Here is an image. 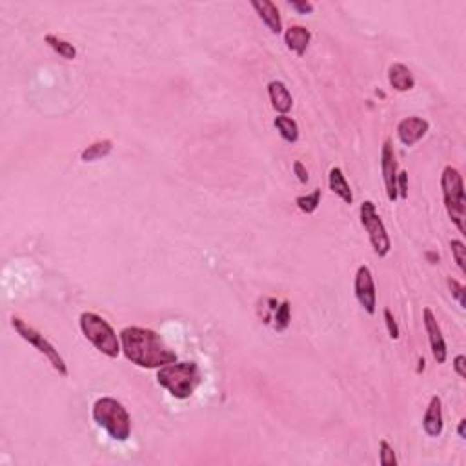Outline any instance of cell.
Returning a JSON list of instances; mask_svg holds the SVG:
<instances>
[{"instance_id":"8fae6325","label":"cell","mask_w":466,"mask_h":466,"mask_svg":"<svg viewBox=\"0 0 466 466\" xmlns=\"http://www.w3.org/2000/svg\"><path fill=\"white\" fill-rule=\"evenodd\" d=\"M430 130V122L421 117H406L397 124V137L403 146H415L419 140H423L424 135Z\"/></svg>"},{"instance_id":"5b68a950","label":"cell","mask_w":466,"mask_h":466,"mask_svg":"<svg viewBox=\"0 0 466 466\" xmlns=\"http://www.w3.org/2000/svg\"><path fill=\"white\" fill-rule=\"evenodd\" d=\"M78 326L81 332L84 333L88 341L92 342L97 350L101 351L102 356L110 357V359H117L120 356V339L115 333V330L111 328L110 322L104 317H101L95 312H84L78 317Z\"/></svg>"},{"instance_id":"7402d4cb","label":"cell","mask_w":466,"mask_h":466,"mask_svg":"<svg viewBox=\"0 0 466 466\" xmlns=\"http://www.w3.org/2000/svg\"><path fill=\"white\" fill-rule=\"evenodd\" d=\"M290 310H292V308H290L288 301H283L279 306L275 308L274 326L277 332H284V330L290 326V322H292V312H290Z\"/></svg>"},{"instance_id":"e0dca14e","label":"cell","mask_w":466,"mask_h":466,"mask_svg":"<svg viewBox=\"0 0 466 466\" xmlns=\"http://www.w3.org/2000/svg\"><path fill=\"white\" fill-rule=\"evenodd\" d=\"M328 184H330V190H332L342 202H347V204H351V202H353V193H351L350 183H348L347 175H344V172H342L339 166H333V168L330 169V174H328Z\"/></svg>"},{"instance_id":"277c9868","label":"cell","mask_w":466,"mask_h":466,"mask_svg":"<svg viewBox=\"0 0 466 466\" xmlns=\"http://www.w3.org/2000/svg\"><path fill=\"white\" fill-rule=\"evenodd\" d=\"M441 190L444 208L450 217V221L456 224L459 233H466V197H465V183H463L461 172L448 164L442 168L441 174Z\"/></svg>"},{"instance_id":"f546056e","label":"cell","mask_w":466,"mask_h":466,"mask_svg":"<svg viewBox=\"0 0 466 466\" xmlns=\"http://www.w3.org/2000/svg\"><path fill=\"white\" fill-rule=\"evenodd\" d=\"M453 370L461 379H466V357L463 353L456 356V359H453Z\"/></svg>"},{"instance_id":"cb8c5ba5","label":"cell","mask_w":466,"mask_h":466,"mask_svg":"<svg viewBox=\"0 0 466 466\" xmlns=\"http://www.w3.org/2000/svg\"><path fill=\"white\" fill-rule=\"evenodd\" d=\"M379 463L383 466H395L397 465V457H395L394 448L390 447L386 439H381L379 442Z\"/></svg>"},{"instance_id":"4316f807","label":"cell","mask_w":466,"mask_h":466,"mask_svg":"<svg viewBox=\"0 0 466 466\" xmlns=\"http://www.w3.org/2000/svg\"><path fill=\"white\" fill-rule=\"evenodd\" d=\"M397 193L403 201L408 199V172H399L397 175Z\"/></svg>"},{"instance_id":"ffe728a7","label":"cell","mask_w":466,"mask_h":466,"mask_svg":"<svg viewBox=\"0 0 466 466\" xmlns=\"http://www.w3.org/2000/svg\"><path fill=\"white\" fill-rule=\"evenodd\" d=\"M44 42L48 44L49 48L53 49L55 53L60 55V57L66 58V60H73V58H77V48H75L72 42H67V40L57 37V35L48 33L46 37H44Z\"/></svg>"},{"instance_id":"d6986e66","label":"cell","mask_w":466,"mask_h":466,"mask_svg":"<svg viewBox=\"0 0 466 466\" xmlns=\"http://www.w3.org/2000/svg\"><path fill=\"white\" fill-rule=\"evenodd\" d=\"M274 126L279 131L281 139L288 144H295L299 140V126L297 122L288 115H277L274 119Z\"/></svg>"},{"instance_id":"4fadbf2b","label":"cell","mask_w":466,"mask_h":466,"mask_svg":"<svg viewBox=\"0 0 466 466\" xmlns=\"http://www.w3.org/2000/svg\"><path fill=\"white\" fill-rule=\"evenodd\" d=\"M251 8L257 11L263 24L274 35L283 33V20H281L279 8L272 0H251Z\"/></svg>"},{"instance_id":"44dd1931","label":"cell","mask_w":466,"mask_h":466,"mask_svg":"<svg viewBox=\"0 0 466 466\" xmlns=\"http://www.w3.org/2000/svg\"><path fill=\"white\" fill-rule=\"evenodd\" d=\"M295 204H297L301 212L306 213V215H312L319 208V204H321V190H313L308 195H299V197H295Z\"/></svg>"},{"instance_id":"7c38bea8","label":"cell","mask_w":466,"mask_h":466,"mask_svg":"<svg viewBox=\"0 0 466 466\" xmlns=\"http://www.w3.org/2000/svg\"><path fill=\"white\" fill-rule=\"evenodd\" d=\"M444 428V419H442V401L439 395H432V399L428 403L426 412L423 417V430L428 438H439Z\"/></svg>"},{"instance_id":"ac0fdd59","label":"cell","mask_w":466,"mask_h":466,"mask_svg":"<svg viewBox=\"0 0 466 466\" xmlns=\"http://www.w3.org/2000/svg\"><path fill=\"white\" fill-rule=\"evenodd\" d=\"M113 151V140L111 139H101L92 142L90 146L81 151V160L82 163H95V160H101L104 157Z\"/></svg>"},{"instance_id":"5bb4252c","label":"cell","mask_w":466,"mask_h":466,"mask_svg":"<svg viewBox=\"0 0 466 466\" xmlns=\"http://www.w3.org/2000/svg\"><path fill=\"white\" fill-rule=\"evenodd\" d=\"M312 42V31L304 26H290L288 29H284V44L290 51L297 55V57H304L306 49Z\"/></svg>"},{"instance_id":"9c48e42d","label":"cell","mask_w":466,"mask_h":466,"mask_svg":"<svg viewBox=\"0 0 466 466\" xmlns=\"http://www.w3.org/2000/svg\"><path fill=\"white\" fill-rule=\"evenodd\" d=\"M381 175H383V181H385L386 197H388L390 202H395L399 199V193H397L399 169H397V157H395L394 146H392V140L390 139L385 140L383 151H381Z\"/></svg>"},{"instance_id":"8992f818","label":"cell","mask_w":466,"mask_h":466,"mask_svg":"<svg viewBox=\"0 0 466 466\" xmlns=\"http://www.w3.org/2000/svg\"><path fill=\"white\" fill-rule=\"evenodd\" d=\"M11 326H13V330L17 332V335H19L20 339H24L28 344H31L35 350L39 351V353H42V356L48 359L51 368H53L60 377H67V375H69V370H67V365L66 360H64V357L58 353L57 348H55L53 344H51V342L37 330V328H33L31 324H28L24 319L17 317V315L11 317Z\"/></svg>"},{"instance_id":"3957f363","label":"cell","mask_w":466,"mask_h":466,"mask_svg":"<svg viewBox=\"0 0 466 466\" xmlns=\"http://www.w3.org/2000/svg\"><path fill=\"white\" fill-rule=\"evenodd\" d=\"M92 417L97 426L102 428L113 441L124 442L131 438V415L120 401L113 397H101L93 403Z\"/></svg>"},{"instance_id":"52a82bcc","label":"cell","mask_w":466,"mask_h":466,"mask_svg":"<svg viewBox=\"0 0 466 466\" xmlns=\"http://www.w3.org/2000/svg\"><path fill=\"white\" fill-rule=\"evenodd\" d=\"M359 219L365 231L368 233V239H370V244L374 248L375 255L377 257H386L390 250H392V240H390L385 222L377 213V208H375L374 202L365 201L360 204Z\"/></svg>"},{"instance_id":"7a4b0ae2","label":"cell","mask_w":466,"mask_h":466,"mask_svg":"<svg viewBox=\"0 0 466 466\" xmlns=\"http://www.w3.org/2000/svg\"><path fill=\"white\" fill-rule=\"evenodd\" d=\"M201 381V368L193 360H175L157 370V383L181 401L192 397Z\"/></svg>"},{"instance_id":"f1b7e54d","label":"cell","mask_w":466,"mask_h":466,"mask_svg":"<svg viewBox=\"0 0 466 466\" xmlns=\"http://www.w3.org/2000/svg\"><path fill=\"white\" fill-rule=\"evenodd\" d=\"M293 174H295V177H297V181L301 184H306L308 181H310V175H308L306 166H304L301 160H295V163H293Z\"/></svg>"},{"instance_id":"83f0119b","label":"cell","mask_w":466,"mask_h":466,"mask_svg":"<svg viewBox=\"0 0 466 466\" xmlns=\"http://www.w3.org/2000/svg\"><path fill=\"white\" fill-rule=\"evenodd\" d=\"M290 8L301 15H310L313 13V10H315V6H313L312 2H308V0H292V2H290Z\"/></svg>"},{"instance_id":"4dcf8cb0","label":"cell","mask_w":466,"mask_h":466,"mask_svg":"<svg viewBox=\"0 0 466 466\" xmlns=\"http://www.w3.org/2000/svg\"><path fill=\"white\" fill-rule=\"evenodd\" d=\"M466 419H461V421H459V426H457V433H459V438L463 439V441H465L466 439Z\"/></svg>"},{"instance_id":"2e32d148","label":"cell","mask_w":466,"mask_h":466,"mask_svg":"<svg viewBox=\"0 0 466 466\" xmlns=\"http://www.w3.org/2000/svg\"><path fill=\"white\" fill-rule=\"evenodd\" d=\"M388 82L390 86L394 88L395 92L404 93L410 92L415 88V78H413V73L410 72L408 66H404L401 63H394L388 67Z\"/></svg>"},{"instance_id":"9a60e30c","label":"cell","mask_w":466,"mask_h":466,"mask_svg":"<svg viewBox=\"0 0 466 466\" xmlns=\"http://www.w3.org/2000/svg\"><path fill=\"white\" fill-rule=\"evenodd\" d=\"M268 97L274 108L279 115H286L293 108V97L290 93L288 86L283 81L268 82Z\"/></svg>"},{"instance_id":"30bf717a","label":"cell","mask_w":466,"mask_h":466,"mask_svg":"<svg viewBox=\"0 0 466 466\" xmlns=\"http://www.w3.org/2000/svg\"><path fill=\"white\" fill-rule=\"evenodd\" d=\"M423 322H424V328H426L428 341H430V348H432L433 359L438 360V365H444V363H447V357H448L447 342H444L441 326H439L438 319H435V315H433L432 308H424L423 310Z\"/></svg>"},{"instance_id":"ba28073f","label":"cell","mask_w":466,"mask_h":466,"mask_svg":"<svg viewBox=\"0 0 466 466\" xmlns=\"http://www.w3.org/2000/svg\"><path fill=\"white\" fill-rule=\"evenodd\" d=\"M353 292H356V297L360 306L365 308V312L368 315H374L377 312V290H375L372 269L366 265H360L357 268L356 281H353Z\"/></svg>"},{"instance_id":"603a6c76","label":"cell","mask_w":466,"mask_h":466,"mask_svg":"<svg viewBox=\"0 0 466 466\" xmlns=\"http://www.w3.org/2000/svg\"><path fill=\"white\" fill-rule=\"evenodd\" d=\"M450 248H452V257L456 260L457 268L461 269V274H466V246L461 239L450 240Z\"/></svg>"},{"instance_id":"6da1fadb","label":"cell","mask_w":466,"mask_h":466,"mask_svg":"<svg viewBox=\"0 0 466 466\" xmlns=\"http://www.w3.org/2000/svg\"><path fill=\"white\" fill-rule=\"evenodd\" d=\"M119 339L126 359L139 368L159 370L177 360V353L168 348L159 333L149 328L126 326L120 330Z\"/></svg>"},{"instance_id":"d6a6232c","label":"cell","mask_w":466,"mask_h":466,"mask_svg":"<svg viewBox=\"0 0 466 466\" xmlns=\"http://www.w3.org/2000/svg\"><path fill=\"white\" fill-rule=\"evenodd\" d=\"M419 365H421V366H419V374H421V372H423L424 370V365H426V363H424V357H421V359H419Z\"/></svg>"},{"instance_id":"484cf974","label":"cell","mask_w":466,"mask_h":466,"mask_svg":"<svg viewBox=\"0 0 466 466\" xmlns=\"http://www.w3.org/2000/svg\"><path fill=\"white\" fill-rule=\"evenodd\" d=\"M383 317H385V324H386V330H388V335L392 337L394 341H397V339L401 337L399 324H397V321H395L394 313H392L390 308H385V310H383Z\"/></svg>"},{"instance_id":"1f68e13d","label":"cell","mask_w":466,"mask_h":466,"mask_svg":"<svg viewBox=\"0 0 466 466\" xmlns=\"http://www.w3.org/2000/svg\"><path fill=\"white\" fill-rule=\"evenodd\" d=\"M426 259L430 260V265H439V253L435 251H426Z\"/></svg>"},{"instance_id":"d4e9b609","label":"cell","mask_w":466,"mask_h":466,"mask_svg":"<svg viewBox=\"0 0 466 466\" xmlns=\"http://www.w3.org/2000/svg\"><path fill=\"white\" fill-rule=\"evenodd\" d=\"M447 284H448V290L452 292V297L456 299L457 303H459V306L465 310L466 308V288L465 286H463V284L457 279H453V277H448Z\"/></svg>"}]
</instances>
